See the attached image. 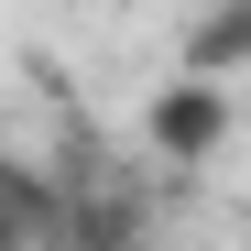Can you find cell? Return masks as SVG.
<instances>
[{"label": "cell", "mask_w": 251, "mask_h": 251, "mask_svg": "<svg viewBox=\"0 0 251 251\" xmlns=\"http://www.w3.org/2000/svg\"><path fill=\"white\" fill-rule=\"evenodd\" d=\"M142 131L164 142V153H175V164H207V153H219L229 142V88H219V76H175V88H164L153 99V120H142Z\"/></svg>", "instance_id": "1"}]
</instances>
